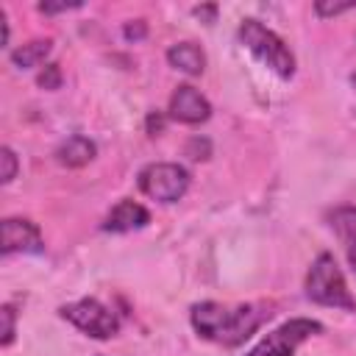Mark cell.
Listing matches in <instances>:
<instances>
[{
  "mask_svg": "<svg viewBox=\"0 0 356 356\" xmlns=\"http://www.w3.org/2000/svg\"><path fill=\"white\" fill-rule=\"evenodd\" d=\"M139 189L159 203H175L189 189V172L175 161H156L139 172Z\"/></svg>",
  "mask_w": 356,
  "mask_h": 356,
  "instance_id": "cell-4",
  "label": "cell"
},
{
  "mask_svg": "<svg viewBox=\"0 0 356 356\" xmlns=\"http://www.w3.org/2000/svg\"><path fill=\"white\" fill-rule=\"evenodd\" d=\"M36 83L42 86V89H58L61 86V70H58V64H44V70L39 72V78H36Z\"/></svg>",
  "mask_w": 356,
  "mask_h": 356,
  "instance_id": "cell-15",
  "label": "cell"
},
{
  "mask_svg": "<svg viewBox=\"0 0 356 356\" xmlns=\"http://www.w3.org/2000/svg\"><path fill=\"white\" fill-rule=\"evenodd\" d=\"M145 33H147V25L142 22V19H131V22H125V28H122V36L131 42H139V39H145Z\"/></svg>",
  "mask_w": 356,
  "mask_h": 356,
  "instance_id": "cell-18",
  "label": "cell"
},
{
  "mask_svg": "<svg viewBox=\"0 0 356 356\" xmlns=\"http://www.w3.org/2000/svg\"><path fill=\"white\" fill-rule=\"evenodd\" d=\"M186 153H189L192 159H209V142H206V139H203V142H200V139H192V142L186 145Z\"/></svg>",
  "mask_w": 356,
  "mask_h": 356,
  "instance_id": "cell-20",
  "label": "cell"
},
{
  "mask_svg": "<svg viewBox=\"0 0 356 356\" xmlns=\"http://www.w3.org/2000/svg\"><path fill=\"white\" fill-rule=\"evenodd\" d=\"M331 228L337 231V236L345 242L348 250V261L356 270V209H337L331 217Z\"/></svg>",
  "mask_w": 356,
  "mask_h": 356,
  "instance_id": "cell-13",
  "label": "cell"
},
{
  "mask_svg": "<svg viewBox=\"0 0 356 356\" xmlns=\"http://www.w3.org/2000/svg\"><path fill=\"white\" fill-rule=\"evenodd\" d=\"M306 295L320 306L356 312V298L350 295L348 281L331 253H320L314 259V264L306 275Z\"/></svg>",
  "mask_w": 356,
  "mask_h": 356,
  "instance_id": "cell-2",
  "label": "cell"
},
{
  "mask_svg": "<svg viewBox=\"0 0 356 356\" xmlns=\"http://www.w3.org/2000/svg\"><path fill=\"white\" fill-rule=\"evenodd\" d=\"M161 128H164V117L161 114H150L147 117V134L156 136V134H161Z\"/></svg>",
  "mask_w": 356,
  "mask_h": 356,
  "instance_id": "cell-21",
  "label": "cell"
},
{
  "mask_svg": "<svg viewBox=\"0 0 356 356\" xmlns=\"http://www.w3.org/2000/svg\"><path fill=\"white\" fill-rule=\"evenodd\" d=\"M0 317H3V348H8L14 342V309L6 303L0 309Z\"/></svg>",
  "mask_w": 356,
  "mask_h": 356,
  "instance_id": "cell-17",
  "label": "cell"
},
{
  "mask_svg": "<svg viewBox=\"0 0 356 356\" xmlns=\"http://www.w3.org/2000/svg\"><path fill=\"white\" fill-rule=\"evenodd\" d=\"M61 317L67 323H72L78 331H83L86 337H95V339H108L120 331V320L117 314L103 306L100 300L95 298H83V300H75V303H67L58 309Z\"/></svg>",
  "mask_w": 356,
  "mask_h": 356,
  "instance_id": "cell-5",
  "label": "cell"
},
{
  "mask_svg": "<svg viewBox=\"0 0 356 356\" xmlns=\"http://www.w3.org/2000/svg\"><path fill=\"white\" fill-rule=\"evenodd\" d=\"M167 61L175 70L186 72V75H200L206 70V53L195 42H178V44H172L167 50Z\"/></svg>",
  "mask_w": 356,
  "mask_h": 356,
  "instance_id": "cell-11",
  "label": "cell"
},
{
  "mask_svg": "<svg viewBox=\"0 0 356 356\" xmlns=\"http://www.w3.org/2000/svg\"><path fill=\"white\" fill-rule=\"evenodd\" d=\"M350 83H353V89H356V72H353V75H350Z\"/></svg>",
  "mask_w": 356,
  "mask_h": 356,
  "instance_id": "cell-23",
  "label": "cell"
},
{
  "mask_svg": "<svg viewBox=\"0 0 356 356\" xmlns=\"http://www.w3.org/2000/svg\"><path fill=\"white\" fill-rule=\"evenodd\" d=\"M350 8H356V3H325V0H317L314 3L317 17H337V14L350 11Z\"/></svg>",
  "mask_w": 356,
  "mask_h": 356,
  "instance_id": "cell-16",
  "label": "cell"
},
{
  "mask_svg": "<svg viewBox=\"0 0 356 356\" xmlns=\"http://www.w3.org/2000/svg\"><path fill=\"white\" fill-rule=\"evenodd\" d=\"M0 250L6 256H11V253H42L44 242H42L39 225L25 220V217H6L3 220V245H0Z\"/></svg>",
  "mask_w": 356,
  "mask_h": 356,
  "instance_id": "cell-7",
  "label": "cell"
},
{
  "mask_svg": "<svg viewBox=\"0 0 356 356\" xmlns=\"http://www.w3.org/2000/svg\"><path fill=\"white\" fill-rule=\"evenodd\" d=\"M95 156H97V145H95L89 136H81V134L64 139V142L56 147V161H58L61 167H72V170L89 164Z\"/></svg>",
  "mask_w": 356,
  "mask_h": 356,
  "instance_id": "cell-10",
  "label": "cell"
},
{
  "mask_svg": "<svg viewBox=\"0 0 356 356\" xmlns=\"http://www.w3.org/2000/svg\"><path fill=\"white\" fill-rule=\"evenodd\" d=\"M50 53H53L50 39H31V42L19 44L17 50H11V64L19 70H33V67H42Z\"/></svg>",
  "mask_w": 356,
  "mask_h": 356,
  "instance_id": "cell-12",
  "label": "cell"
},
{
  "mask_svg": "<svg viewBox=\"0 0 356 356\" xmlns=\"http://www.w3.org/2000/svg\"><path fill=\"white\" fill-rule=\"evenodd\" d=\"M270 314L273 312L267 306H261V303H242V306L228 309V306L214 303V300L195 303L192 312H189L195 331L203 339H211V342L225 345V348L242 345L248 337H253L259 331V325Z\"/></svg>",
  "mask_w": 356,
  "mask_h": 356,
  "instance_id": "cell-1",
  "label": "cell"
},
{
  "mask_svg": "<svg viewBox=\"0 0 356 356\" xmlns=\"http://www.w3.org/2000/svg\"><path fill=\"white\" fill-rule=\"evenodd\" d=\"M0 161H3V172H0V181L3 184H11L14 178H17V156H14V150L6 145V147H0Z\"/></svg>",
  "mask_w": 356,
  "mask_h": 356,
  "instance_id": "cell-14",
  "label": "cell"
},
{
  "mask_svg": "<svg viewBox=\"0 0 356 356\" xmlns=\"http://www.w3.org/2000/svg\"><path fill=\"white\" fill-rule=\"evenodd\" d=\"M150 222V211L136 203V200H120L103 220V231L111 234H128V231H139Z\"/></svg>",
  "mask_w": 356,
  "mask_h": 356,
  "instance_id": "cell-9",
  "label": "cell"
},
{
  "mask_svg": "<svg viewBox=\"0 0 356 356\" xmlns=\"http://www.w3.org/2000/svg\"><path fill=\"white\" fill-rule=\"evenodd\" d=\"M83 3L81 0H72V3H39V11L42 14H61V11H72V8H81Z\"/></svg>",
  "mask_w": 356,
  "mask_h": 356,
  "instance_id": "cell-19",
  "label": "cell"
},
{
  "mask_svg": "<svg viewBox=\"0 0 356 356\" xmlns=\"http://www.w3.org/2000/svg\"><path fill=\"white\" fill-rule=\"evenodd\" d=\"M239 42L267 70H273L278 78H292L295 75V56H292V50L284 44V39L275 31H270L259 19H242V25H239Z\"/></svg>",
  "mask_w": 356,
  "mask_h": 356,
  "instance_id": "cell-3",
  "label": "cell"
},
{
  "mask_svg": "<svg viewBox=\"0 0 356 356\" xmlns=\"http://www.w3.org/2000/svg\"><path fill=\"white\" fill-rule=\"evenodd\" d=\"M170 117L181 125H200L211 117V103L189 83H181L170 97Z\"/></svg>",
  "mask_w": 356,
  "mask_h": 356,
  "instance_id": "cell-8",
  "label": "cell"
},
{
  "mask_svg": "<svg viewBox=\"0 0 356 356\" xmlns=\"http://www.w3.org/2000/svg\"><path fill=\"white\" fill-rule=\"evenodd\" d=\"M195 14H197L200 19H206V22H214V17H217V6H197Z\"/></svg>",
  "mask_w": 356,
  "mask_h": 356,
  "instance_id": "cell-22",
  "label": "cell"
},
{
  "mask_svg": "<svg viewBox=\"0 0 356 356\" xmlns=\"http://www.w3.org/2000/svg\"><path fill=\"white\" fill-rule=\"evenodd\" d=\"M314 334H323V325L317 320H309V317H295V320H286L284 325L273 328L250 353L245 356H295V350Z\"/></svg>",
  "mask_w": 356,
  "mask_h": 356,
  "instance_id": "cell-6",
  "label": "cell"
}]
</instances>
